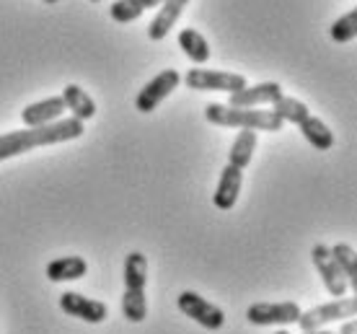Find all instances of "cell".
Wrapping results in <instances>:
<instances>
[{
	"label": "cell",
	"mask_w": 357,
	"mask_h": 334,
	"mask_svg": "<svg viewBox=\"0 0 357 334\" xmlns=\"http://www.w3.org/2000/svg\"><path fill=\"white\" fill-rule=\"evenodd\" d=\"M331 257H334V262H337V267L342 270V275H344V280H347L349 288H355L357 282V257H355V249L349 244H334L329 246Z\"/></svg>",
	"instance_id": "obj_21"
},
{
	"label": "cell",
	"mask_w": 357,
	"mask_h": 334,
	"mask_svg": "<svg viewBox=\"0 0 357 334\" xmlns=\"http://www.w3.org/2000/svg\"><path fill=\"white\" fill-rule=\"evenodd\" d=\"M241 184H243V172L236 169L231 163H225V169L220 172V179H218V187H215L213 202L218 210H231L236 202H238V195H241Z\"/></svg>",
	"instance_id": "obj_12"
},
{
	"label": "cell",
	"mask_w": 357,
	"mask_h": 334,
	"mask_svg": "<svg viewBox=\"0 0 357 334\" xmlns=\"http://www.w3.org/2000/svg\"><path fill=\"white\" fill-rule=\"evenodd\" d=\"M89 272V264L83 257H60L47 264V278L52 282H65V280H81L83 275Z\"/></svg>",
	"instance_id": "obj_15"
},
{
	"label": "cell",
	"mask_w": 357,
	"mask_h": 334,
	"mask_svg": "<svg viewBox=\"0 0 357 334\" xmlns=\"http://www.w3.org/2000/svg\"><path fill=\"white\" fill-rule=\"evenodd\" d=\"M272 112H275L282 122H290V125H301V122L311 114L303 101L293 99V96H280V99L272 104Z\"/></svg>",
	"instance_id": "obj_22"
},
{
	"label": "cell",
	"mask_w": 357,
	"mask_h": 334,
	"mask_svg": "<svg viewBox=\"0 0 357 334\" xmlns=\"http://www.w3.org/2000/svg\"><path fill=\"white\" fill-rule=\"evenodd\" d=\"M63 112H65V101L60 99V96H47V99H42V101L29 104V107L21 112V119H24L26 127H42V125H50V122L63 119Z\"/></svg>",
	"instance_id": "obj_13"
},
{
	"label": "cell",
	"mask_w": 357,
	"mask_h": 334,
	"mask_svg": "<svg viewBox=\"0 0 357 334\" xmlns=\"http://www.w3.org/2000/svg\"><path fill=\"white\" fill-rule=\"evenodd\" d=\"M178 47L197 65H205L210 60V45H207L205 34H199L197 29H181L178 31Z\"/></svg>",
	"instance_id": "obj_17"
},
{
	"label": "cell",
	"mask_w": 357,
	"mask_h": 334,
	"mask_svg": "<svg viewBox=\"0 0 357 334\" xmlns=\"http://www.w3.org/2000/svg\"><path fill=\"white\" fill-rule=\"evenodd\" d=\"M178 83H181V75H178L176 68H166V70H161L153 81H148L143 89H140L137 99H135V109L143 112V114L155 112L158 104H161L163 99H169L171 93L178 89Z\"/></svg>",
	"instance_id": "obj_5"
},
{
	"label": "cell",
	"mask_w": 357,
	"mask_h": 334,
	"mask_svg": "<svg viewBox=\"0 0 357 334\" xmlns=\"http://www.w3.org/2000/svg\"><path fill=\"white\" fill-rule=\"evenodd\" d=\"M60 99L65 101V109H70L73 117L81 119V122H86V119H91L93 114H96V104H93V99H91L89 93H86V89L75 86V83L65 86L63 96H60Z\"/></svg>",
	"instance_id": "obj_16"
},
{
	"label": "cell",
	"mask_w": 357,
	"mask_h": 334,
	"mask_svg": "<svg viewBox=\"0 0 357 334\" xmlns=\"http://www.w3.org/2000/svg\"><path fill=\"white\" fill-rule=\"evenodd\" d=\"M192 0H163L155 18H153L151 24H148V36H151L153 42H161L169 36V31L174 29V24L178 21V16L184 13Z\"/></svg>",
	"instance_id": "obj_14"
},
{
	"label": "cell",
	"mask_w": 357,
	"mask_h": 334,
	"mask_svg": "<svg viewBox=\"0 0 357 334\" xmlns=\"http://www.w3.org/2000/svg\"><path fill=\"white\" fill-rule=\"evenodd\" d=\"M161 3L163 0H116V3H112V8H109V16L114 18L116 24H132L148 8H155Z\"/></svg>",
	"instance_id": "obj_18"
},
{
	"label": "cell",
	"mask_w": 357,
	"mask_h": 334,
	"mask_svg": "<svg viewBox=\"0 0 357 334\" xmlns=\"http://www.w3.org/2000/svg\"><path fill=\"white\" fill-rule=\"evenodd\" d=\"M145 282H148V259L145 254L132 252L125 259V296H122V317L132 324H140L148 317V298H145Z\"/></svg>",
	"instance_id": "obj_3"
},
{
	"label": "cell",
	"mask_w": 357,
	"mask_h": 334,
	"mask_svg": "<svg viewBox=\"0 0 357 334\" xmlns=\"http://www.w3.org/2000/svg\"><path fill=\"white\" fill-rule=\"evenodd\" d=\"M184 83L192 91H225V93H236L249 86L241 73L207 70V68H192L184 75Z\"/></svg>",
	"instance_id": "obj_6"
},
{
	"label": "cell",
	"mask_w": 357,
	"mask_h": 334,
	"mask_svg": "<svg viewBox=\"0 0 357 334\" xmlns=\"http://www.w3.org/2000/svg\"><path fill=\"white\" fill-rule=\"evenodd\" d=\"M340 334H357V324H355V319H344V324H342Z\"/></svg>",
	"instance_id": "obj_24"
},
{
	"label": "cell",
	"mask_w": 357,
	"mask_h": 334,
	"mask_svg": "<svg viewBox=\"0 0 357 334\" xmlns=\"http://www.w3.org/2000/svg\"><path fill=\"white\" fill-rule=\"evenodd\" d=\"M45 6H57V0H45Z\"/></svg>",
	"instance_id": "obj_26"
},
{
	"label": "cell",
	"mask_w": 357,
	"mask_h": 334,
	"mask_svg": "<svg viewBox=\"0 0 357 334\" xmlns=\"http://www.w3.org/2000/svg\"><path fill=\"white\" fill-rule=\"evenodd\" d=\"M60 308H63L68 317H75V319H81V321H89V324H101V321H107V317H109L107 303L86 298V296L75 293V290H68V293L60 296Z\"/></svg>",
	"instance_id": "obj_10"
},
{
	"label": "cell",
	"mask_w": 357,
	"mask_h": 334,
	"mask_svg": "<svg viewBox=\"0 0 357 334\" xmlns=\"http://www.w3.org/2000/svg\"><path fill=\"white\" fill-rule=\"evenodd\" d=\"M355 34H357V10H349V13H344L342 18H337L329 29V36L337 42V45H347V42H352Z\"/></svg>",
	"instance_id": "obj_23"
},
{
	"label": "cell",
	"mask_w": 357,
	"mask_h": 334,
	"mask_svg": "<svg viewBox=\"0 0 357 334\" xmlns=\"http://www.w3.org/2000/svg\"><path fill=\"white\" fill-rule=\"evenodd\" d=\"M178 311L189 317L192 321H197L199 326H205V329H223L225 324V314L223 308H218L215 303H210L207 298H202L199 293L195 290H184L181 296H178Z\"/></svg>",
	"instance_id": "obj_7"
},
{
	"label": "cell",
	"mask_w": 357,
	"mask_h": 334,
	"mask_svg": "<svg viewBox=\"0 0 357 334\" xmlns=\"http://www.w3.org/2000/svg\"><path fill=\"white\" fill-rule=\"evenodd\" d=\"M86 132V122L75 117H65L57 122L42 127H26V130H16L8 135H0V161L21 155L26 151H34L39 145H57L68 143V140H78Z\"/></svg>",
	"instance_id": "obj_1"
},
{
	"label": "cell",
	"mask_w": 357,
	"mask_h": 334,
	"mask_svg": "<svg viewBox=\"0 0 357 334\" xmlns=\"http://www.w3.org/2000/svg\"><path fill=\"white\" fill-rule=\"evenodd\" d=\"M275 334H290V332H285V329H280V332H275Z\"/></svg>",
	"instance_id": "obj_27"
},
{
	"label": "cell",
	"mask_w": 357,
	"mask_h": 334,
	"mask_svg": "<svg viewBox=\"0 0 357 334\" xmlns=\"http://www.w3.org/2000/svg\"><path fill=\"white\" fill-rule=\"evenodd\" d=\"M280 96H285L280 83H275V81L257 83V86H246V89L231 93L228 107L231 109H254V107H259V104H275Z\"/></svg>",
	"instance_id": "obj_11"
},
{
	"label": "cell",
	"mask_w": 357,
	"mask_h": 334,
	"mask_svg": "<svg viewBox=\"0 0 357 334\" xmlns=\"http://www.w3.org/2000/svg\"><path fill=\"white\" fill-rule=\"evenodd\" d=\"M254 151H257V132H254V130H241V132L236 135V140H233L231 151H228V163L243 172L251 163Z\"/></svg>",
	"instance_id": "obj_19"
},
{
	"label": "cell",
	"mask_w": 357,
	"mask_h": 334,
	"mask_svg": "<svg viewBox=\"0 0 357 334\" xmlns=\"http://www.w3.org/2000/svg\"><path fill=\"white\" fill-rule=\"evenodd\" d=\"M357 303L352 296H344V298H334L331 303H324V306H316L311 311H301V317L295 324L301 326L303 332L308 329H324L326 324H334V321H344V319H355Z\"/></svg>",
	"instance_id": "obj_4"
},
{
	"label": "cell",
	"mask_w": 357,
	"mask_h": 334,
	"mask_svg": "<svg viewBox=\"0 0 357 334\" xmlns=\"http://www.w3.org/2000/svg\"><path fill=\"white\" fill-rule=\"evenodd\" d=\"M301 334H334V332H326V329H308V332H301Z\"/></svg>",
	"instance_id": "obj_25"
},
{
	"label": "cell",
	"mask_w": 357,
	"mask_h": 334,
	"mask_svg": "<svg viewBox=\"0 0 357 334\" xmlns=\"http://www.w3.org/2000/svg\"><path fill=\"white\" fill-rule=\"evenodd\" d=\"M311 259H313V267H316V272H319V278H321L324 288L329 290V296H334V298H344L349 285H347V280H344L342 270L337 267V262H334L329 246L316 244L311 249Z\"/></svg>",
	"instance_id": "obj_9"
},
{
	"label": "cell",
	"mask_w": 357,
	"mask_h": 334,
	"mask_svg": "<svg viewBox=\"0 0 357 334\" xmlns=\"http://www.w3.org/2000/svg\"><path fill=\"white\" fill-rule=\"evenodd\" d=\"M205 119L210 125L218 127H238V130H267V132H280L285 122L277 117L269 109H231L228 104H207L205 107Z\"/></svg>",
	"instance_id": "obj_2"
},
{
	"label": "cell",
	"mask_w": 357,
	"mask_h": 334,
	"mask_svg": "<svg viewBox=\"0 0 357 334\" xmlns=\"http://www.w3.org/2000/svg\"><path fill=\"white\" fill-rule=\"evenodd\" d=\"M298 127H301L303 137L313 145V148H316V151H331V148H334V132H331L329 127L324 125L319 117L308 114V117H305Z\"/></svg>",
	"instance_id": "obj_20"
},
{
	"label": "cell",
	"mask_w": 357,
	"mask_h": 334,
	"mask_svg": "<svg viewBox=\"0 0 357 334\" xmlns=\"http://www.w3.org/2000/svg\"><path fill=\"white\" fill-rule=\"evenodd\" d=\"M301 317V306L295 301H282V303H254L246 308V319L257 326H285L295 324Z\"/></svg>",
	"instance_id": "obj_8"
}]
</instances>
